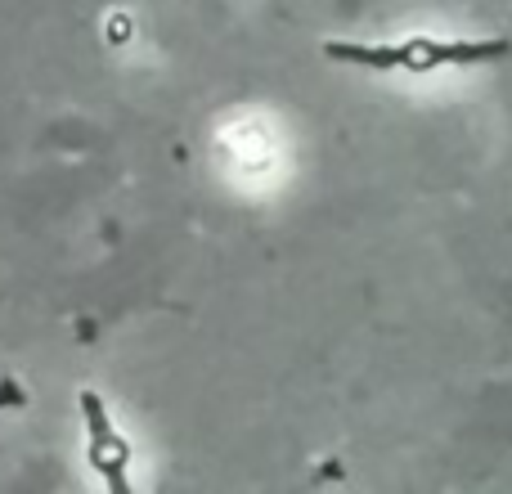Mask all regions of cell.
<instances>
[{"label": "cell", "mask_w": 512, "mask_h": 494, "mask_svg": "<svg viewBox=\"0 0 512 494\" xmlns=\"http://www.w3.org/2000/svg\"><path fill=\"white\" fill-rule=\"evenodd\" d=\"M328 59L360 63V68H409V72H432L441 63H490L504 59L508 41H396V45H355V41H328Z\"/></svg>", "instance_id": "1"}]
</instances>
